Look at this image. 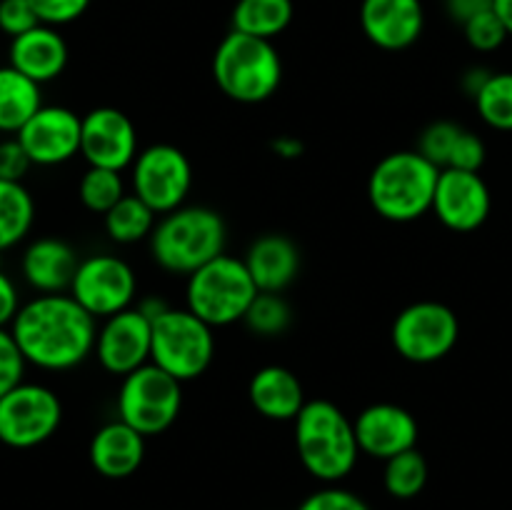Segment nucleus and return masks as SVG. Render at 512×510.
<instances>
[{"label":"nucleus","instance_id":"nucleus-1","mask_svg":"<svg viewBox=\"0 0 512 510\" xmlns=\"http://www.w3.org/2000/svg\"><path fill=\"white\" fill-rule=\"evenodd\" d=\"M10 333L28 365L65 373L95 353L98 320L70 293L35 295L20 305Z\"/></svg>","mask_w":512,"mask_h":510},{"label":"nucleus","instance_id":"nucleus-2","mask_svg":"<svg viewBox=\"0 0 512 510\" xmlns=\"http://www.w3.org/2000/svg\"><path fill=\"white\" fill-rule=\"evenodd\" d=\"M293 428L300 465L315 480L323 485H338L353 473L360 458L355 425L333 400H308L293 420Z\"/></svg>","mask_w":512,"mask_h":510},{"label":"nucleus","instance_id":"nucleus-3","mask_svg":"<svg viewBox=\"0 0 512 510\" xmlns=\"http://www.w3.org/2000/svg\"><path fill=\"white\" fill-rule=\"evenodd\" d=\"M150 255L173 275L195 273L205 263L225 253L228 228L218 210L205 205H183L158 218L150 235Z\"/></svg>","mask_w":512,"mask_h":510},{"label":"nucleus","instance_id":"nucleus-4","mask_svg":"<svg viewBox=\"0 0 512 510\" xmlns=\"http://www.w3.org/2000/svg\"><path fill=\"white\" fill-rule=\"evenodd\" d=\"M440 168L418 150H395L380 158L368 178V200L380 218L413 223L433 213Z\"/></svg>","mask_w":512,"mask_h":510},{"label":"nucleus","instance_id":"nucleus-5","mask_svg":"<svg viewBox=\"0 0 512 510\" xmlns=\"http://www.w3.org/2000/svg\"><path fill=\"white\" fill-rule=\"evenodd\" d=\"M213 78L230 100L258 105L278 93L283 83V58L273 40L230 30L213 53Z\"/></svg>","mask_w":512,"mask_h":510},{"label":"nucleus","instance_id":"nucleus-6","mask_svg":"<svg viewBox=\"0 0 512 510\" xmlns=\"http://www.w3.org/2000/svg\"><path fill=\"white\" fill-rule=\"evenodd\" d=\"M258 293L245 260L223 253L188 275L185 308L213 328H228L243 323Z\"/></svg>","mask_w":512,"mask_h":510},{"label":"nucleus","instance_id":"nucleus-7","mask_svg":"<svg viewBox=\"0 0 512 510\" xmlns=\"http://www.w3.org/2000/svg\"><path fill=\"white\" fill-rule=\"evenodd\" d=\"M213 325L188 308H170L153 320V353L150 363L163 368L180 383L200 378L215 358Z\"/></svg>","mask_w":512,"mask_h":510},{"label":"nucleus","instance_id":"nucleus-8","mask_svg":"<svg viewBox=\"0 0 512 510\" xmlns=\"http://www.w3.org/2000/svg\"><path fill=\"white\" fill-rule=\"evenodd\" d=\"M118 418L143 433L160 435L178 420L183 410V383L155 363L125 375L118 390Z\"/></svg>","mask_w":512,"mask_h":510},{"label":"nucleus","instance_id":"nucleus-9","mask_svg":"<svg viewBox=\"0 0 512 510\" xmlns=\"http://www.w3.org/2000/svg\"><path fill=\"white\" fill-rule=\"evenodd\" d=\"M390 340L408 363L430 365L453 353L460 340V320L450 305L438 300H418L398 313Z\"/></svg>","mask_w":512,"mask_h":510},{"label":"nucleus","instance_id":"nucleus-10","mask_svg":"<svg viewBox=\"0 0 512 510\" xmlns=\"http://www.w3.org/2000/svg\"><path fill=\"white\" fill-rule=\"evenodd\" d=\"M60 423L63 403L48 385L23 380L0 398V443L8 448H38L58 433Z\"/></svg>","mask_w":512,"mask_h":510},{"label":"nucleus","instance_id":"nucleus-11","mask_svg":"<svg viewBox=\"0 0 512 510\" xmlns=\"http://www.w3.org/2000/svg\"><path fill=\"white\" fill-rule=\"evenodd\" d=\"M193 188V165L188 155L170 143H153L130 165V193L158 215L183 208Z\"/></svg>","mask_w":512,"mask_h":510},{"label":"nucleus","instance_id":"nucleus-12","mask_svg":"<svg viewBox=\"0 0 512 510\" xmlns=\"http://www.w3.org/2000/svg\"><path fill=\"white\" fill-rule=\"evenodd\" d=\"M68 293L95 320H105L120 310L133 308L135 295H138V278L128 260L118 255H88V258H80Z\"/></svg>","mask_w":512,"mask_h":510},{"label":"nucleus","instance_id":"nucleus-13","mask_svg":"<svg viewBox=\"0 0 512 510\" xmlns=\"http://www.w3.org/2000/svg\"><path fill=\"white\" fill-rule=\"evenodd\" d=\"M150 353H153V320L145 318L135 305L110 315L98 325L93 355L105 373L125 378L133 370L148 365Z\"/></svg>","mask_w":512,"mask_h":510},{"label":"nucleus","instance_id":"nucleus-14","mask_svg":"<svg viewBox=\"0 0 512 510\" xmlns=\"http://www.w3.org/2000/svg\"><path fill=\"white\" fill-rule=\"evenodd\" d=\"M28 153L30 163L55 168L80 155L83 115L65 105H43L15 135Z\"/></svg>","mask_w":512,"mask_h":510},{"label":"nucleus","instance_id":"nucleus-15","mask_svg":"<svg viewBox=\"0 0 512 510\" xmlns=\"http://www.w3.org/2000/svg\"><path fill=\"white\" fill-rule=\"evenodd\" d=\"M138 130L130 115L113 105H100L83 115V140L80 155L93 168L128 170L138 158Z\"/></svg>","mask_w":512,"mask_h":510},{"label":"nucleus","instance_id":"nucleus-16","mask_svg":"<svg viewBox=\"0 0 512 510\" xmlns=\"http://www.w3.org/2000/svg\"><path fill=\"white\" fill-rule=\"evenodd\" d=\"M493 195L475 170H440L433 213L453 233H473L488 220Z\"/></svg>","mask_w":512,"mask_h":510},{"label":"nucleus","instance_id":"nucleus-17","mask_svg":"<svg viewBox=\"0 0 512 510\" xmlns=\"http://www.w3.org/2000/svg\"><path fill=\"white\" fill-rule=\"evenodd\" d=\"M360 453L375 460H390L393 455L418 448L420 425L408 408L398 403H373L353 420Z\"/></svg>","mask_w":512,"mask_h":510},{"label":"nucleus","instance_id":"nucleus-18","mask_svg":"<svg viewBox=\"0 0 512 510\" xmlns=\"http://www.w3.org/2000/svg\"><path fill=\"white\" fill-rule=\"evenodd\" d=\"M360 28L380 50H405L425 30L423 0H363Z\"/></svg>","mask_w":512,"mask_h":510},{"label":"nucleus","instance_id":"nucleus-19","mask_svg":"<svg viewBox=\"0 0 512 510\" xmlns=\"http://www.w3.org/2000/svg\"><path fill=\"white\" fill-rule=\"evenodd\" d=\"M78 265V253L68 240L43 235L25 245L23 258H20V273L38 295H58L68 293Z\"/></svg>","mask_w":512,"mask_h":510},{"label":"nucleus","instance_id":"nucleus-20","mask_svg":"<svg viewBox=\"0 0 512 510\" xmlns=\"http://www.w3.org/2000/svg\"><path fill=\"white\" fill-rule=\"evenodd\" d=\"M415 150L425 155L433 165H438L440 170H475V173H480L485 158H488L483 138L465 125L453 123V120L430 123L418 135V148Z\"/></svg>","mask_w":512,"mask_h":510},{"label":"nucleus","instance_id":"nucleus-21","mask_svg":"<svg viewBox=\"0 0 512 510\" xmlns=\"http://www.w3.org/2000/svg\"><path fill=\"white\" fill-rule=\"evenodd\" d=\"M90 465L108 480H125L140 470L145 460V435L123 420L100 425L88 445Z\"/></svg>","mask_w":512,"mask_h":510},{"label":"nucleus","instance_id":"nucleus-22","mask_svg":"<svg viewBox=\"0 0 512 510\" xmlns=\"http://www.w3.org/2000/svg\"><path fill=\"white\" fill-rule=\"evenodd\" d=\"M68 43L53 25H35L28 33L10 40L8 65L28 75L38 85L60 78L68 65Z\"/></svg>","mask_w":512,"mask_h":510},{"label":"nucleus","instance_id":"nucleus-23","mask_svg":"<svg viewBox=\"0 0 512 510\" xmlns=\"http://www.w3.org/2000/svg\"><path fill=\"white\" fill-rule=\"evenodd\" d=\"M243 260L260 293H283L300 273V248L293 238L280 233L253 240Z\"/></svg>","mask_w":512,"mask_h":510},{"label":"nucleus","instance_id":"nucleus-24","mask_svg":"<svg viewBox=\"0 0 512 510\" xmlns=\"http://www.w3.org/2000/svg\"><path fill=\"white\" fill-rule=\"evenodd\" d=\"M248 400L258 415L275 423H293L308 403L300 378L283 365L255 370L248 383Z\"/></svg>","mask_w":512,"mask_h":510},{"label":"nucleus","instance_id":"nucleus-25","mask_svg":"<svg viewBox=\"0 0 512 510\" xmlns=\"http://www.w3.org/2000/svg\"><path fill=\"white\" fill-rule=\"evenodd\" d=\"M43 85L13 65H0V133L18 135L20 128L43 108Z\"/></svg>","mask_w":512,"mask_h":510},{"label":"nucleus","instance_id":"nucleus-26","mask_svg":"<svg viewBox=\"0 0 512 510\" xmlns=\"http://www.w3.org/2000/svg\"><path fill=\"white\" fill-rule=\"evenodd\" d=\"M295 15L293 0H238L233 8V30L275 40L290 28Z\"/></svg>","mask_w":512,"mask_h":510},{"label":"nucleus","instance_id":"nucleus-27","mask_svg":"<svg viewBox=\"0 0 512 510\" xmlns=\"http://www.w3.org/2000/svg\"><path fill=\"white\" fill-rule=\"evenodd\" d=\"M158 218L160 215L148 203H143L135 193H128L103 215V225L113 243L135 245L150 240Z\"/></svg>","mask_w":512,"mask_h":510},{"label":"nucleus","instance_id":"nucleus-28","mask_svg":"<svg viewBox=\"0 0 512 510\" xmlns=\"http://www.w3.org/2000/svg\"><path fill=\"white\" fill-rule=\"evenodd\" d=\"M35 223V200L23 183L0 180V253L15 248L30 235Z\"/></svg>","mask_w":512,"mask_h":510},{"label":"nucleus","instance_id":"nucleus-29","mask_svg":"<svg viewBox=\"0 0 512 510\" xmlns=\"http://www.w3.org/2000/svg\"><path fill=\"white\" fill-rule=\"evenodd\" d=\"M428 475L430 470L425 455L418 448H410L385 460L383 485L395 500H410L423 493L425 485H428Z\"/></svg>","mask_w":512,"mask_h":510},{"label":"nucleus","instance_id":"nucleus-30","mask_svg":"<svg viewBox=\"0 0 512 510\" xmlns=\"http://www.w3.org/2000/svg\"><path fill=\"white\" fill-rule=\"evenodd\" d=\"M125 195H128V185H125V178L120 170L93 168V165H88V170L80 175L78 198L83 203V208L90 210V213L105 215Z\"/></svg>","mask_w":512,"mask_h":510},{"label":"nucleus","instance_id":"nucleus-31","mask_svg":"<svg viewBox=\"0 0 512 510\" xmlns=\"http://www.w3.org/2000/svg\"><path fill=\"white\" fill-rule=\"evenodd\" d=\"M473 100L488 128L512 133V70L490 73L488 83Z\"/></svg>","mask_w":512,"mask_h":510},{"label":"nucleus","instance_id":"nucleus-32","mask_svg":"<svg viewBox=\"0 0 512 510\" xmlns=\"http://www.w3.org/2000/svg\"><path fill=\"white\" fill-rule=\"evenodd\" d=\"M243 323L260 338H278L293 323V310L283 293H258L245 313Z\"/></svg>","mask_w":512,"mask_h":510},{"label":"nucleus","instance_id":"nucleus-33","mask_svg":"<svg viewBox=\"0 0 512 510\" xmlns=\"http://www.w3.org/2000/svg\"><path fill=\"white\" fill-rule=\"evenodd\" d=\"M463 35L470 48L478 50V53H493V50L503 48L505 40L510 38L508 28H505V23L493 8L470 18L463 25Z\"/></svg>","mask_w":512,"mask_h":510},{"label":"nucleus","instance_id":"nucleus-34","mask_svg":"<svg viewBox=\"0 0 512 510\" xmlns=\"http://www.w3.org/2000/svg\"><path fill=\"white\" fill-rule=\"evenodd\" d=\"M298 510H373L365 498L343 485H323L300 500Z\"/></svg>","mask_w":512,"mask_h":510},{"label":"nucleus","instance_id":"nucleus-35","mask_svg":"<svg viewBox=\"0 0 512 510\" xmlns=\"http://www.w3.org/2000/svg\"><path fill=\"white\" fill-rule=\"evenodd\" d=\"M28 360L20 353L10 328H0V398L25 380Z\"/></svg>","mask_w":512,"mask_h":510},{"label":"nucleus","instance_id":"nucleus-36","mask_svg":"<svg viewBox=\"0 0 512 510\" xmlns=\"http://www.w3.org/2000/svg\"><path fill=\"white\" fill-rule=\"evenodd\" d=\"M30 3L38 13L40 23L60 28V25L75 23L78 18H83L93 0H30Z\"/></svg>","mask_w":512,"mask_h":510},{"label":"nucleus","instance_id":"nucleus-37","mask_svg":"<svg viewBox=\"0 0 512 510\" xmlns=\"http://www.w3.org/2000/svg\"><path fill=\"white\" fill-rule=\"evenodd\" d=\"M35 25H40L30 0H0V30L10 35V40L28 33Z\"/></svg>","mask_w":512,"mask_h":510},{"label":"nucleus","instance_id":"nucleus-38","mask_svg":"<svg viewBox=\"0 0 512 510\" xmlns=\"http://www.w3.org/2000/svg\"><path fill=\"white\" fill-rule=\"evenodd\" d=\"M33 168L28 153L20 145V140L5 138L0 140V180H10V183H23L28 170Z\"/></svg>","mask_w":512,"mask_h":510},{"label":"nucleus","instance_id":"nucleus-39","mask_svg":"<svg viewBox=\"0 0 512 510\" xmlns=\"http://www.w3.org/2000/svg\"><path fill=\"white\" fill-rule=\"evenodd\" d=\"M20 305H23V300H20L18 285L0 268V328H10V323L18 315Z\"/></svg>","mask_w":512,"mask_h":510},{"label":"nucleus","instance_id":"nucleus-40","mask_svg":"<svg viewBox=\"0 0 512 510\" xmlns=\"http://www.w3.org/2000/svg\"><path fill=\"white\" fill-rule=\"evenodd\" d=\"M493 8V0H445V13L458 25H465L475 15Z\"/></svg>","mask_w":512,"mask_h":510},{"label":"nucleus","instance_id":"nucleus-41","mask_svg":"<svg viewBox=\"0 0 512 510\" xmlns=\"http://www.w3.org/2000/svg\"><path fill=\"white\" fill-rule=\"evenodd\" d=\"M135 308H138L140 313H143L148 320H158L160 315L168 313V310L173 308V305L165 303V300L158 298V295H150V298L138 300V303H135Z\"/></svg>","mask_w":512,"mask_h":510},{"label":"nucleus","instance_id":"nucleus-42","mask_svg":"<svg viewBox=\"0 0 512 510\" xmlns=\"http://www.w3.org/2000/svg\"><path fill=\"white\" fill-rule=\"evenodd\" d=\"M490 73H493V70H485V68H470L468 73H465L463 88L468 90L470 98H475V95L480 93V88H483V85L488 83Z\"/></svg>","mask_w":512,"mask_h":510},{"label":"nucleus","instance_id":"nucleus-43","mask_svg":"<svg viewBox=\"0 0 512 510\" xmlns=\"http://www.w3.org/2000/svg\"><path fill=\"white\" fill-rule=\"evenodd\" d=\"M273 150L280 155V158L293 160V158H300V155H303V143H300L298 138H290V135H283V138L275 140Z\"/></svg>","mask_w":512,"mask_h":510},{"label":"nucleus","instance_id":"nucleus-44","mask_svg":"<svg viewBox=\"0 0 512 510\" xmlns=\"http://www.w3.org/2000/svg\"><path fill=\"white\" fill-rule=\"evenodd\" d=\"M493 10L500 15L512 38V0H493Z\"/></svg>","mask_w":512,"mask_h":510}]
</instances>
